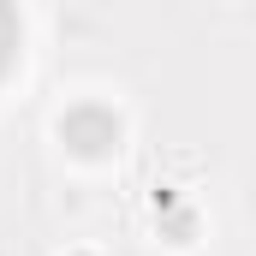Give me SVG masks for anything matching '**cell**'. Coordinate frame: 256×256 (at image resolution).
I'll return each instance as SVG.
<instances>
[{
  "mask_svg": "<svg viewBox=\"0 0 256 256\" xmlns=\"http://www.w3.org/2000/svg\"><path fill=\"white\" fill-rule=\"evenodd\" d=\"M60 256H102V250H96V244H66Z\"/></svg>",
  "mask_w": 256,
  "mask_h": 256,
  "instance_id": "obj_2",
  "label": "cell"
},
{
  "mask_svg": "<svg viewBox=\"0 0 256 256\" xmlns=\"http://www.w3.org/2000/svg\"><path fill=\"white\" fill-rule=\"evenodd\" d=\"M167 173H179V179H202V173H208V155H196V149H173V155H167Z\"/></svg>",
  "mask_w": 256,
  "mask_h": 256,
  "instance_id": "obj_1",
  "label": "cell"
}]
</instances>
